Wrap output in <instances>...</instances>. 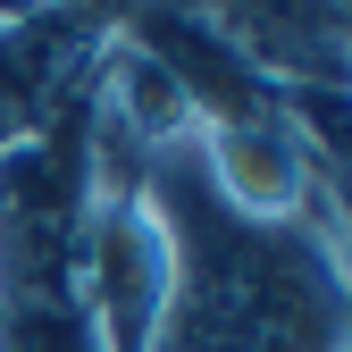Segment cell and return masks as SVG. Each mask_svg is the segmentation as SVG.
Segmentation results:
<instances>
[{"instance_id":"cell-3","label":"cell","mask_w":352,"mask_h":352,"mask_svg":"<svg viewBox=\"0 0 352 352\" xmlns=\"http://www.w3.org/2000/svg\"><path fill=\"white\" fill-rule=\"evenodd\" d=\"M67 285H76V311H84L101 352H143L151 327H160V302H168V227H160V210L143 193L84 201Z\"/></svg>"},{"instance_id":"cell-2","label":"cell","mask_w":352,"mask_h":352,"mask_svg":"<svg viewBox=\"0 0 352 352\" xmlns=\"http://www.w3.org/2000/svg\"><path fill=\"white\" fill-rule=\"evenodd\" d=\"M193 168L218 210H235L243 227H311V218H344L336 168L311 151V135L285 118V101L210 118L193 135Z\"/></svg>"},{"instance_id":"cell-1","label":"cell","mask_w":352,"mask_h":352,"mask_svg":"<svg viewBox=\"0 0 352 352\" xmlns=\"http://www.w3.org/2000/svg\"><path fill=\"white\" fill-rule=\"evenodd\" d=\"M168 227V302L143 352H344V218L243 227L218 210L193 143L143 168Z\"/></svg>"}]
</instances>
